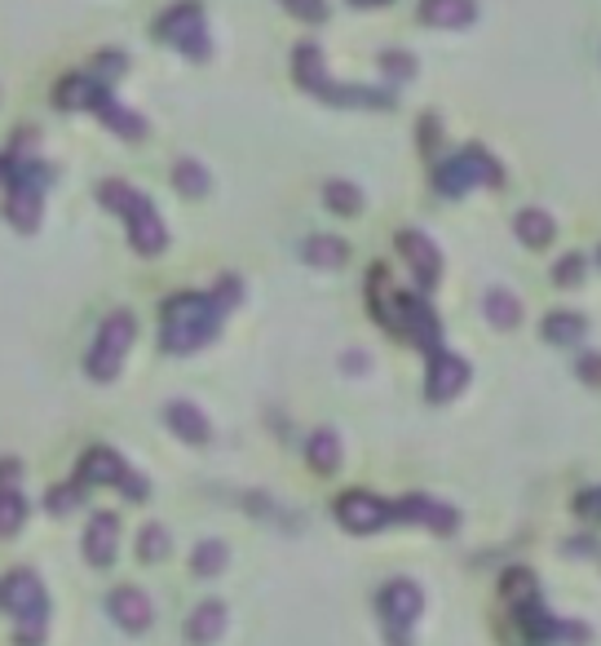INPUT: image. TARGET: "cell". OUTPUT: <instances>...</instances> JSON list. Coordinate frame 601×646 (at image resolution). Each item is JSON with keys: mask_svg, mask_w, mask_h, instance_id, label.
Here are the masks:
<instances>
[{"mask_svg": "<svg viewBox=\"0 0 601 646\" xmlns=\"http://www.w3.org/2000/svg\"><path fill=\"white\" fill-rule=\"evenodd\" d=\"M221 305L208 292H182L164 305V350L169 355H195L221 333Z\"/></svg>", "mask_w": 601, "mask_h": 646, "instance_id": "obj_1", "label": "cell"}, {"mask_svg": "<svg viewBox=\"0 0 601 646\" xmlns=\"http://www.w3.org/2000/svg\"><path fill=\"white\" fill-rule=\"evenodd\" d=\"M97 199H102L106 208H115L119 218L129 222V240H134L138 253H147V257H160V253H164L169 231H164L160 212H155V204H151L147 195H138V191L125 186V182H102V186H97Z\"/></svg>", "mask_w": 601, "mask_h": 646, "instance_id": "obj_2", "label": "cell"}, {"mask_svg": "<svg viewBox=\"0 0 601 646\" xmlns=\"http://www.w3.org/2000/svg\"><path fill=\"white\" fill-rule=\"evenodd\" d=\"M500 182H505L500 160H492L483 147H464L460 155L442 160L438 173H434V186H438V195H447V199H460V195H469L473 186H500Z\"/></svg>", "mask_w": 601, "mask_h": 646, "instance_id": "obj_3", "label": "cell"}, {"mask_svg": "<svg viewBox=\"0 0 601 646\" xmlns=\"http://www.w3.org/2000/svg\"><path fill=\"white\" fill-rule=\"evenodd\" d=\"M134 337H138V323H134L129 310L106 314L102 328H97V342H93V350H89V359H84L89 377H93V381H115L119 368H125V355H129Z\"/></svg>", "mask_w": 601, "mask_h": 646, "instance_id": "obj_4", "label": "cell"}, {"mask_svg": "<svg viewBox=\"0 0 601 646\" xmlns=\"http://www.w3.org/2000/svg\"><path fill=\"white\" fill-rule=\"evenodd\" d=\"M420 611H425V593L412 580H390L381 589V620L394 646H412V624L420 620Z\"/></svg>", "mask_w": 601, "mask_h": 646, "instance_id": "obj_5", "label": "cell"}, {"mask_svg": "<svg viewBox=\"0 0 601 646\" xmlns=\"http://www.w3.org/2000/svg\"><path fill=\"white\" fill-rule=\"evenodd\" d=\"M160 41L177 45L182 54L190 58H204L208 54V32H204V10H199V0H182V5H173L160 23H155Z\"/></svg>", "mask_w": 601, "mask_h": 646, "instance_id": "obj_6", "label": "cell"}, {"mask_svg": "<svg viewBox=\"0 0 601 646\" xmlns=\"http://www.w3.org/2000/svg\"><path fill=\"white\" fill-rule=\"evenodd\" d=\"M390 518H394L390 505H385L381 496H372V492H345V496L336 500V522H340L345 531H354V535H372V531H381Z\"/></svg>", "mask_w": 601, "mask_h": 646, "instance_id": "obj_7", "label": "cell"}, {"mask_svg": "<svg viewBox=\"0 0 601 646\" xmlns=\"http://www.w3.org/2000/svg\"><path fill=\"white\" fill-rule=\"evenodd\" d=\"M394 323L390 328L394 333H403V337H412L420 350H438V319H434V310L416 297V292H398L394 297Z\"/></svg>", "mask_w": 601, "mask_h": 646, "instance_id": "obj_8", "label": "cell"}, {"mask_svg": "<svg viewBox=\"0 0 601 646\" xmlns=\"http://www.w3.org/2000/svg\"><path fill=\"white\" fill-rule=\"evenodd\" d=\"M0 611L14 620H45V585L32 572H10L0 580Z\"/></svg>", "mask_w": 601, "mask_h": 646, "instance_id": "obj_9", "label": "cell"}, {"mask_svg": "<svg viewBox=\"0 0 601 646\" xmlns=\"http://www.w3.org/2000/svg\"><path fill=\"white\" fill-rule=\"evenodd\" d=\"M469 385V364L460 359V355H451V350H429V381H425V394L434 399V403H451L460 390Z\"/></svg>", "mask_w": 601, "mask_h": 646, "instance_id": "obj_10", "label": "cell"}, {"mask_svg": "<svg viewBox=\"0 0 601 646\" xmlns=\"http://www.w3.org/2000/svg\"><path fill=\"white\" fill-rule=\"evenodd\" d=\"M390 514H394V518H403V522L429 527V531H438V535L455 531V509H451V505H442V500H434V496H407V500L390 505Z\"/></svg>", "mask_w": 601, "mask_h": 646, "instance_id": "obj_11", "label": "cell"}, {"mask_svg": "<svg viewBox=\"0 0 601 646\" xmlns=\"http://www.w3.org/2000/svg\"><path fill=\"white\" fill-rule=\"evenodd\" d=\"M106 611H111V620L125 628V633H142V628H151V598L142 593V589H115L111 593V602H106Z\"/></svg>", "mask_w": 601, "mask_h": 646, "instance_id": "obj_12", "label": "cell"}, {"mask_svg": "<svg viewBox=\"0 0 601 646\" xmlns=\"http://www.w3.org/2000/svg\"><path fill=\"white\" fill-rule=\"evenodd\" d=\"M398 249H403L407 266L416 270V279H420L425 288H434V284H438V275H442V257H438L434 240H429V235H420V231H403V235H398Z\"/></svg>", "mask_w": 601, "mask_h": 646, "instance_id": "obj_13", "label": "cell"}, {"mask_svg": "<svg viewBox=\"0 0 601 646\" xmlns=\"http://www.w3.org/2000/svg\"><path fill=\"white\" fill-rule=\"evenodd\" d=\"M125 474H129L125 457L111 452V448H93L80 461V483L84 487H119V478H125Z\"/></svg>", "mask_w": 601, "mask_h": 646, "instance_id": "obj_14", "label": "cell"}, {"mask_svg": "<svg viewBox=\"0 0 601 646\" xmlns=\"http://www.w3.org/2000/svg\"><path fill=\"white\" fill-rule=\"evenodd\" d=\"M93 112H97V120L102 125H111L125 142H142L147 138V120L142 116H134L125 102H119L115 93H97V102H93Z\"/></svg>", "mask_w": 601, "mask_h": 646, "instance_id": "obj_15", "label": "cell"}, {"mask_svg": "<svg viewBox=\"0 0 601 646\" xmlns=\"http://www.w3.org/2000/svg\"><path fill=\"white\" fill-rule=\"evenodd\" d=\"M115 545H119V522L115 514H97L89 527H84V558L93 567H111L115 563Z\"/></svg>", "mask_w": 601, "mask_h": 646, "instance_id": "obj_16", "label": "cell"}, {"mask_svg": "<svg viewBox=\"0 0 601 646\" xmlns=\"http://www.w3.org/2000/svg\"><path fill=\"white\" fill-rule=\"evenodd\" d=\"M420 23L429 27H442V32H460L477 19V5L473 0H420Z\"/></svg>", "mask_w": 601, "mask_h": 646, "instance_id": "obj_17", "label": "cell"}, {"mask_svg": "<svg viewBox=\"0 0 601 646\" xmlns=\"http://www.w3.org/2000/svg\"><path fill=\"white\" fill-rule=\"evenodd\" d=\"M164 420H169V429H173V435L182 439V443H208V435H212V429H208V416L195 407V403H186V399H173L169 407H164Z\"/></svg>", "mask_w": 601, "mask_h": 646, "instance_id": "obj_18", "label": "cell"}, {"mask_svg": "<svg viewBox=\"0 0 601 646\" xmlns=\"http://www.w3.org/2000/svg\"><path fill=\"white\" fill-rule=\"evenodd\" d=\"M5 218H10L19 231H36V227H41V186H32V182H10Z\"/></svg>", "mask_w": 601, "mask_h": 646, "instance_id": "obj_19", "label": "cell"}, {"mask_svg": "<svg viewBox=\"0 0 601 646\" xmlns=\"http://www.w3.org/2000/svg\"><path fill=\"white\" fill-rule=\"evenodd\" d=\"M292 71H297V84L301 89H310V93H327V84H332V76H327V58H323V49L319 45H297V54H292Z\"/></svg>", "mask_w": 601, "mask_h": 646, "instance_id": "obj_20", "label": "cell"}, {"mask_svg": "<svg viewBox=\"0 0 601 646\" xmlns=\"http://www.w3.org/2000/svg\"><path fill=\"white\" fill-rule=\"evenodd\" d=\"M323 102L332 106H372V112H385V106H394V93L390 89H372V84H327Z\"/></svg>", "mask_w": 601, "mask_h": 646, "instance_id": "obj_21", "label": "cell"}, {"mask_svg": "<svg viewBox=\"0 0 601 646\" xmlns=\"http://www.w3.org/2000/svg\"><path fill=\"white\" fill-rule=\"evenodd\" d=\"M583 337H588V319L575 314V310H553V314L544 319V342H548V346L575 350V346H583Z\"/></svg>", "mask_w": 601, "mask_h": 646, "instance_id": "obj_22", "label": "cell"}, {"mask_svg": "<svg viewBox=\"0 0 601 646\" xmlns=\"http://www.w3.org/2000/svg\"><path fill=\"white\" fill-rule=\"evenodd\" d=\"M221 633H226V607L221 602H199L190 611V620H186V637L195 646H212Z\"/></svg>", "mask_w": 601, "mask_h": 646, "instance_id": "obj_23", "label": "cell"}, {"mask_svg": "<svg viewBox=\"0 0 601 646\" xmlns=\"http://www.w3.org/2000/svg\"><path fill=\"white\" fill-rule=\"evenodd\" d=\"M513 231H518V240L531 244V249H548L553 235H557V227H553V218H548L544 208H522L518 218H513Z\"/></svg>", "mask_w": 601, "mask_h": 646, "instance_id": "obj_24", "label": "cell"}, {"mask_svg": "<svg viewBox=\"0 0 601 646\" xmlns=\"http://www.w3.org/2000/svg\"><path fill=\"white\" fill-rule=\"evenodd\" d=\"M305 457H310V470H319V474H336V470H340V439L332 435V429H314Z\"/></svg>", "mask_w": 601, "mask_h": 646, "instance_id": "obj_25", "label": "cell"}, {"mask_svg": "<svg viewBox=\"0 0 601 646\" xmlns=\"http://www.w3.org/2000/svg\"><path fill=\"white\" fill-rule=\"evenodd\" d=\"M301 253H305V262L319 266V270H336V266H345V257H349L345 240H336V235H314V240H305Z\"/></svg>", "mask_w": 601, "mask_h": 646, "instance_id": "obj_26", "label": "cell"}, {"mask_svg": "<svg viewBox=\"0 0 601 646\" xmlns=\"http://www.w3.org/2000/svg\"><path fill=\"white\" fill-rule=\"evenodd\" d=\"M323 199L336 218H358V212H363V191H358L354 182H340V177L323 186Z\"/></svg>", "mask_w": 601, "mask_h": 646, "instance_id": "obj_27", "label": "cell"}, {"mask_svg": "<svg viewBox=\"0 0 601 646\" xmlns=\"http://www.w3.org/2000/svg\"><path fill=\"white\" fill-rule=\"evenodd\" d=\"M487 319L496 323V328H518V319H522V301L509 292V288H487Z\"/></svg>", "mask_w": 601, "mask_h": 646, "instance_id": "obj_28", "label": "cell"}, {"mask_svg": "<svg viewBox=\"0 0 601 646\" xmlns=\"http://www.w3.org/2000/svg\"><path fill=\"white\" fill-rule=\"evenodd\" d=\"M226 545L221 541H199L195 545V554H190V572L199 576V580H212V576H221L226 572Z\"/></svg>", "mask_w": 601, "mask_h": 646, "instance_id": "obj_29", "label": "cell"}, {"mask_svg": "<svg viewBox=\"0 0 601 646\" xmlns=\"http://www.w3.org/2000/svg\"><path fill=\"white\" fill-rule=\"evenodd\" d=\"M102 93V84L93 76H67L58 84V106H93Z\"/></svg>", "mask_w": 601, "mask_h": 646, "instance_id": "obj_30", "label": "cell"}, {"mask_svg": "<svg viewBox=\"0 0 601 646\" xmlns=\"http://www.w3.org/2000/svg\"><path fill=\"white\" fill-rule=\"evenodd\" d=\"M27 522V500L19 487H0V535H19Z\"/></svg>", "mask_w": 601, "mask_h": 646, "instance_id": "obj_31", "label": "cell"}, {"mask_svg": "<svg viewBox=\"0 0 601 646\" xmlns=\"http://www.w3.org/2000/svg\"><path fill=\"white\" fill-rule=\"evenodd\" d=\"M173 186H177L182 195H190V199L208 195V173H204V164H199V160H177V164H173Z\"/></svg>", "mask_w": 601, "mask_h": 646, "instance_id": "obj_32", "label": "cell"}, {"mask_svg": "<svg viewBox=\"0 0 601 646\" xmlns=\"http://www.w3.org/2000/svg\"><path fill=\"white\" fill-rule=\"evenodd\" d=\"M138 558L142 563H164L169 558V531L160 522H151V527L138 531Z\"/></svg>", "mask_w": 601, "mask_h": 646, "instance_id": "obj_33", "label": "cell"}, {"mask_svg": "<svg viewBox=\"0 0 601 646\" xmlns=\"http://www.w3.org/2000/svg\"><path fill=\"white\" fill-rule=\"evenodd\" d=\"M381 67H385L390 80H412V76H416V58H412L407 49H385V54H381Z\"/></svg>", "mask_w": 601, "mask_h": 646, "instance_id": "obj_34", "label": "cell"}, {"mask_svg": "<svg viewBox=\"0 0 601 646\" xmlns=\"http://www.w3.org/2000/svg\"><path fill=\"white\" fill-rule=\"evenodd\" d=\"M553 284H562V288H575V284H583V257H579V253L562 257V262L553 266Z\"/></svg>", "mask_w": 601, "mask_h": 646, "instance_id": "obj_35", "label": "cell"}, {"mask_svg": "<svg viewBox=\"0 0 601 646\" xmlns=\"http://www.w3.org/2000/svg\"><path fill=\"white\" fill-rule=\"evenodd\" d=\"M284 10L297 14L301 23H323L327 19V0H284Z\"/></svg>", "mask_w": 601, "mask_h": 646, "instance_id": "obj_36", "label": "cell"}, {"mask_svg": "<svg viewBox=\"0 0 601 646\" xmlns=\"http://www.w3.org/2000/svg\"><path fill=\"white\" fill-rule=\"evenodd\" d=\"M80 505V487H54L49 492V514H71Z\"/></svg>", "mask_w": 601, "mask_h": 646, "instance_id": "obj_37", "label": "cell"}, {"mask_svg": "<svg viewBox=\"0 0 601 646\" xmlns=\"http://www.w3.org/2000/svg\"><path fill=\"white\" fill-rule=\"evenodd\" d=\"M505 593H509V598H535V576L509 572V576H505Z\"/></svg>", "mask_w": 601, "mask_h": 646, "instance_id": "obj_38", "label": "cell"}, {"mask_svg": "<svg viewBox=\"0 0 601 646\" xmlns=\"http://www.w3.org/2000/svg\"><path fill=\"white\" fill-rule=\"evenodd\" d=\"M575 509H579L588 522H601V487H588V492H579Z\"/></svg>", "mask_w": 601, "mask_h": 646, "instance_id": "obj_39", "label": "cell"}, {"mask_svg": "<svg viewBox=\"0 0 601 646\" xmlns=\"http://www.w3.org/2000/svg\"><path fill=\"white\" fill-rule=\"evenodd\" d=\"M119 492H125L129 500H147V496H151V483H147L142 474H134V470H129L125 478H119Z\"/></svg>", "mask_w": 601, "mask_h": 646, "instance_id": "obj_40", "label": "cell"}, {"mask_svg": "<svg viewBox=\"0 0 601 646\" xmlns=\"http://www.w3.org/2000/svg\"><path fill=\"white\" fill-rule=\"evenodd\" d=\"M45 620H19V646H41Z\"/></svg>", "mask_w": 601, "mask_h": 646, "instance_id": "obj_41", "label": "cell"}, {"mask_svg": "<svg viewBox=\"0 0 601 646\" xmlns=\"http://www.w3.org/2000/svg\"><path fill=\"white\" fill-rule=\"evenodd\" d=\"M579 377H583V385H601V355H583L579 359Z\"/></svg>", "mask_w": 601, "mask_h": 646, "instance_id": "obj_42", "label": "cell"}, {"mask_svg": "<svg viewBox=\"0 0 601 646\" xmlns=\"http://www.w3.org/2000/svg\"><path fill=\"white\" fill-rule=\"evenodd\" d=\"M340 368H345V372H368V355H345Z\"/></svg>", "mask_w": 601, "mask_h": 646, "instance_id": "obj_43", "label": "cell"}, {"mask_svg": "<svg viewBox=\"0 0 601 646\" xmlns=\"http://www.w3.org/2000/svg\"><path fill=\"white\" fill-rule=\"evenodd\" d=\"M349 5H358V10H381V5H390V0H349Z\"/></svg>", "mask_w": 601, "mask_h": 646, "instance_id": "obj_44", "label": "cell"}, {"mask_svg": "<svg viewBox=\"0 0 601 646\" xmlns=\"http://www.w3.org/2000/svg\"><path fill=\"white\" fill-rule=\"evenodd\" d=\"M5 169H10V164H5V160H0V177H5Z\"/></svg>", "mask_w": 601, "mask_h": 646, "instance_id": "obj_45", "label": "cell"}, {"mask_svg": "<svg viewBox=\"0 0 601 646\" xmlns=\"http://www.w3.org/2000/svg\"><path fill=\"white\" fill-rule=\"evenodd\" d=\"M597 262H601V253H597Z\"/></svg>", "mask_w": 601, "mask_h": 646, "instance_id": "obj_46", "label": "cell"}]
</instances>
